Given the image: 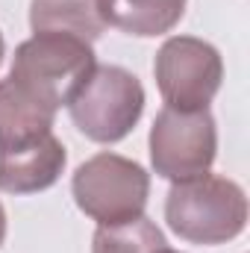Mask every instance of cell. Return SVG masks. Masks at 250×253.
Masks as SVG:
<instances>
[{
  "label": "cell",
  "mask_w": 250,
  "mask_h": 253,
  "mask_svg": "<svg viewBox=\"0 0 250 253\" xmlns=\"http://www.w3.org/2000/svg\"><path fill=\"white\" fill-rule=\"evenodd\" d=\"M74 126L97 144L126 138L144 112V85L121 65H94L88 80L68 103Z\"/></svg>",
  "instance_id": "3"
},
{
  "label": "cell",
  "mask_w": 250,
  "mask_h": 253,
  "mask_svg": "<svg viewBox=\"0 0 250 253\" xmlns=\"http://www.w3.org/2000/svg\"><path fill=\"white\" fill-rule=\"evenodd\" d=\"M165 245L162 230L147 215H138L124 224H97L91 253H156Z\"/></svg>",
  "instance_id": "11"
},
{
  "label": "cell",
  "mask_w": 250,
  "mask_h": 253,
  "mask_svg": "<svg viewBox=\"0 0 250 253\" xmlns=\"http://www.w3.org/2000/svg\"><path fill=\"white\" fill-rule=\"evenodd\" d=\"M188 0H100V15L106 27H115L126 36L153 39L171 33L183 15Z\"/></svg>",
  "instance_id": "9"
},
{
  "label": "cell",
  "mask_w": 250,
  "mask_h": 253,
  "mask_svg": "<svg viewBox=\"0 0 250 253\" xmlns=\"http://www.w3.org/2000/svg\"><path fill=\"white\" fill-rule=\"evenodd\" d=\"M94 65L97 59L88 42L65 33H33V39L15 47L9 80L59 112L88 80Z\"/></svg>",
  "instance_id": "2"
},
{
  "label": "cell",
  "mask_w": 250,
  "mask_h": 253,
  "mask_svg": "<svg viewBox=\"0 0 250 253\" xmlns=\"http://www.w3.org/2000/svg\"><path fill=\"white\" fill-rule=\"evenodd\" d=\"M3 239H6V209L0 203V245H3Z\"/></svg>",
  "instance_id": "12"
},
{
  "label": "cell",
  "mask_w": 250,
  "mask_h": 253,
  "mask_svg": "<svg viewBox=\"0 0 250 253\" xmlns=\"http://www.w3.org/2000/svg\"><path fill=\"white\" fill-rule=\"evenodd\" d=\"M156 253H180V251H171V248H168V245H165V248H162V251H156Z\"/></svg>",
  "instance_id": "14"
},
{
  "label": "cell",
  "mask_w": 250,
  "mask_h": 253,
  "mask_svg": "<svg viewBox=\"0 0 250 253\" xmlns=\"http://www.w3.org/2000/svg\"><path fill=\"white\" fill-rule=\"evenodd\" d=\"M147 144L156 177L180 183L209 174L218 156V126L209 109L180 112L165 106L150 126Z\"/></svg>",
  "instance_id": "6"
},
{
  "label": "cell",
  "mask_w": 250,
  "mask_h": 253,
  "mask_svg": "<svg viewBox=\"0 0 250 253\" xmlns=\"http://www.w3.org/2000/svg\"><path fill=\"white\" fill-rule=\"evenodd\" d=\"M71 194L80 212H85L91 221L124 224L144 215L150 197V174L135 159L103 150L74 171Z\"/></svg>",
  "instance_id": "4"
},
{
  "label": "cell",
  "mask_w": 250,
  "mask_h": 253,
  "mask_svg": "<svg viewBox=\"0 0 250 253\" xmlns=\"http://www.w3.org/2000/svg\"><path fill=\"white\" fill-rule=\"evenodd\" d=\"M68 150L53 135H42L30 144L0 150V191L6 194H36L50 189L65 171Z\"/></svg>",
  "instance_id": "7"
},
{
  "label": "cell",
  "mask_w": 250,
  "mask_h": 253,
  "mask_svg": "<svg viewBox=\"0 0 250 253\" xmlns=\"http://www.w3.org/2000/svg\"><path fill=\"white\" fill-rule=\"evenodd\" d=\"M56 109L30 94L15 80H0V150L30 144L53 132Z\"/></svg>",
  "instance_id": "8"
},
{
  "label": "cell",
  "mask_w": 250,
  "mask_h": 253,
  "mask_svg": "<svg viewBox=\"0 0 250 253\" xmlns=\"http://www.w3.org/2000/svg\"><path fill=\"white\" fill-rule=\"evenodd\" d=\"M153 77L165 106L180 112L209 109L221 83L224 59L215 44L194 36H171L156 53Z\"/></svg>",
  "instance_id": "5"
},
{
  "label": "cell",
  "mask_w": 250,
  "mask_h": 253,
  "mask_svg": "<svg viewBox=\"0 0 250 253\" xmlns=\"http://www.w3.org/2000/svg\"><path fill=\"white\" fill-rule=\"evenodd\" d=\"M165 221L188 245H227L248 227V194L236 180L218 174L180 180L165 197Z\"/></svg>",
  "instance_id": "1"
},
{
  "label": "cell",
  "mask_w": 250,
  "mask_h": 253,
  "mask_svg": "<svg viewBox=\"0 0 250 253\" xmlns=\"http://www.w3.org/2000/svg\"><path fill=\"white\" fill-rule=\"evenodd\" d=\"M3 56H6V42H3V33H0V65H3Z\"/></svg>",
  "instance_id": "13"
},
{
  "label": "cell",
  "mask_w": 250,
  "mask_h": 253,
  "mask_svg": "<svg viewBox=\"0 0 250 253\" xmlns=\"http://www.w3.org/2000/svg\"><path fill=\"white\" fill-rule=\"evenodd\" d=\"M33 33H65L83 42H97L106 30L100 0H30Z\"/></svg>",
  "instance_id": "10"
}]
</instances>
